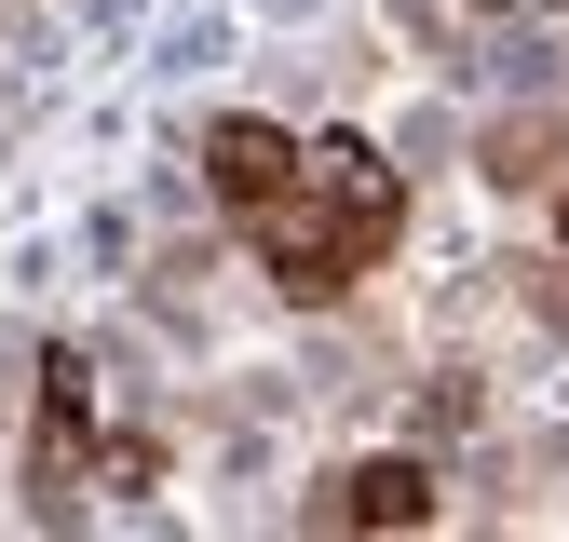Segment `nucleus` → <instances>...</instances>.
I'll list each match as a JSON object with an SVG mask.
<instances>
[{
	"label": "nucleus",
	"instance_id": "f257e3e1",
	"mask_svg": "<svg viewBox=\"0 0 569 542\" xmlns=\"http://www.w3.org/2000/svg\"><path fill=\"white\" fill-rule=\"evenodd\" d=\"M244 244H258V271H271L299 312H326V299H352V285H367V271L407 244V177L367 150V136H312L299 190L258 203Z\"/></svg>",
	"mask_w": 569,
	"mask_h": 542
},
{
	"label": "nucleus",
	"instance_id": "f03ea898",
	"mask_svg": "<svg viewBox=\"0 0 569 542\" xmlns=\"http://www.w3.org/2000/svg\"><path fill=\"white\" fill-rule=\"evenodd\" d=\"M448 515V474L420 448H380V461H339L326 489L299 502V529H435Z\"/></svg>",
	"mask_w": 569,
	"mask_h": 542
},
{
	"label": "nucleus",
	"instance_id": "7ed1b4c3",
	"mask_svg": "<svg viewBox=\"0 0 569 542\" xmlns=\"http://www.w3.org/2000/svg\"><path fill=\"white\" fill-rule=\"evenodd\" d=\"M96 474V367L82 353H41V421H28V502L68 515V489Z\"/></svg>",
	"mask_w": 569,
	"mask_h": 542
},
{
	"label": "nucleus",
	"instance_id": "20e7f679",
	"mask_svg": "<svg viewBox=\"0 0 569 542\" xmlns=\"http://www.w3.org/2000/svg\"><path fill=\"white\" fill-rule=\"evenodd\" d=\"M299 163H312V136H284V122H258V109H218V122H203V190H218L231 218L284 203V190H299Z\"/></svg>",
	"mask_w": 569,
	"mask_h": 542
},
{
	"label": "nucleus",
	"instance_id": "39448f33",
	"mask_svg": "<svg viewBox=\"0 0 569 542\" xmlns=\"http://www.w3.org/2000/svg\"><path fill=\"white\" fill-rule=\"evenodd\" d=\"M475 177H488V190H556V177H569V122H542V109L488 122V136H475Z\"/></svg>",
	"mask_w": 569,
	"mask_h": 542
},
{
	"label": "nucleus",
	"instance_id": "423d86ee",
	"mask_svg": "<svg viewBox=\"0 0 569 542\" xmlns=\"http://www.w3.org/2000/svg\"><path fill=\"white\" fill-rule=\"evenodd\" d=\"M542 203H556V258H569V177H556V190H542Z\"/></svg>",
	"mask_w": 569,
	"mask_h": 542
}]
</instances>
